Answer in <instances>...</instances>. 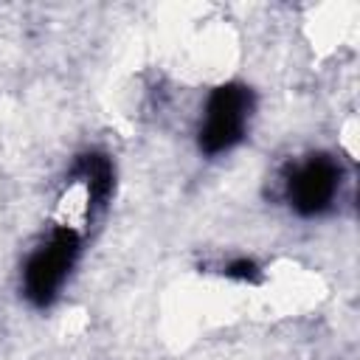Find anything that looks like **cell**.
<instances>
[{"label": "cell", "mask_w": 360, "mask_h": 360, "mask_svg": "<svg viewBox=\"0 0 360 360\" xmlns=\"http://www.w3.org/2000/svg\"><path fill=\"white\" fill-rule=\"evenodd\" d=\"M253 110V96L242 84H222L211 93L205 104V121L200 129V149L205 155H219L236 146L245 135Z\"/></svg>", "instance_id": "obj_1"}, {"label": "cell", "mask_w": 360, "mask_h": 360, "mask_svg": "<svg viewBox=\"0 0 360 360\" xmlns=\"http://www.w3.org/2000/svg\"><path fill=\"white\" fill-rule=\"evenodd\" d=\"M76 253H79V233L53 228L51 239L39 250H34L25 264V273H22L25 295L39 307L51 304L56 290L62 287L65 276L70 273Z\"/></svg>", "instance_id": "obj_2"}, {"label": "cell", "mask_w": 360, "mask_h": 360, "mask_svg": "<svg viewBox=\"0 0 360 360\" xmlns=\"http://www.w3.org/2000/svg\"><path fill=\"white\" fill-rule=\"evenodd\" d=\"M338 194V166L326 158H309L307 163L295 166L287 180V197L298 214H321L332 205Z\"/></svg>", "instance_id": "obj_3"}, {"label": "cell", "mask_w": 360, "mask_h": 360, "mask_svg": "<svg viewBox=\"0 0 360 360\" xmlns=\"http://www.w3.org/2000/svg\"><path fill=\"white\" fill-rule=\"evenodd\" d=\"M225 276H231V278H253L256 276V264L250 259H236V262H231L225 267Z\"/></svg>", "instance_id": "obj_4"}]
</instances>
